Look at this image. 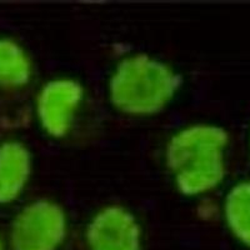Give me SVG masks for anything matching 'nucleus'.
Masks as SVG:
<instances>
[{
  "instance_id": "obj_3",
  "label": "nucleus",
  "mask_w": 250,
  "mask_h": 250,
  "mask_svg": "<svg viewBox=\"0 0 250 250\" xmlns=\"http://www.w3.org/2000/svg\"><path fill=\"white\" fill-rule=\"evenodd\" d=\"M68 234V218L51 200L30 203L18 213L10 229L12 250H58Z\"/></svg>"
},
{
  "instance_id": "obj_6",
  "label": "nucleus",
  "mask_w": 250,
  "mask_h": 250,
  "mask_svg": "<svg viewBox=\"0 0 250 250\" xmlns=\"http://www.w3.org/2000/svg\"><path fill=\"white\" fill-rule=\"evenodd\" d=\"M31 174V154L19 140L0 144V205L15 202Z\"/></svg>"
},
{
  "instance_id": "obj_1",
  "label": "nucleus",
  "mask_w": 250,
  "mask_h": 250,
  "mask_svg": "<svg viewBox=\"0 0 250 250\" xmlns=\"http://www.w3.org/2000/svg\"><path fill=\"white\" fill-rule=\"evenodd\" d=\"M229 135L213 124H194L176 131L165 149V162L174 184L185 196L213 190L225 176Z\"/></svg>"
},
{
  "instance_id": "obj_8",
  "label": "nucleus",
  "mask_w": 250,
  "mask_h": 250,
  "mask_svg": "<svg viewBox=\"0 0 250 250\" xmlns=\"http://www.w3.org/2000/svg\"><path fill=\"white\" fill-rule=\"evenodd\" d=\"M224 215L233 235L250 248V180L238 183L229 190Z\"/></svg>"
},
{
  "instance_id": "obj_4",
  "label": "nucleus",
  "mask_w": 250,
  "mask_h": 250,
  "mask_svg": "<svg viewBox=\"0 0 250 250\" xmlns=\"http://www.w3.org/2000/svg\"><path fill=\"white\" fill-rule=\"evenodd\" d=\"M83 98L84 89L74 79L59 78L44 84L37 99V115L42 129L57 139L65 137Z\"/></svg>"
},
{
  "instance_id": "obj_2",
  "label": "nucleus",
  "mask_w": 250,
  "mask_h": 250,
  "mask_svg": "<svg viewBox=\"0 0 250 250\" xmlns=\"http://www.w3.org/2000/svg\"><path fill=\"white\" fill-rule=\"evenodd\" d=\"M180 75L167 62L146 54L119 62L109 82L110 102L119 111L148 117L168 105L180 88Z\"/></svg>"
},
{
  "instance_id": "obj_5",
  "label": "nucleus",
  "mask_w": 250,
  "mask_h": 250,
  "mask_svg": "<svg viewBox=\"0 0 250 250\" xmlns=\"http://www.w3.org/2000/svg\"><path fill=\"white\" fill-rule=\"evenodd\" d=\"M90 250H142V229L125 208H103L90 220L85 233Z\"/></svg>"
},
{
  "instance_id": "obj_7",
  "label": "nucleus",
  "mask_w": 250,
  "mask_h": 250,
  "mask_svg": "<svg viewBox=\"0 0 250 250\" xmlns=\"http://www.w3.org/2000/svg\"><path fill=\"white\" fill-rule=\"evenodd\" d=\"M31 74L33 66L26 51L14 40L0 38V86H25Z\"/></svg>"
},
{
  "instance_id": "obj_9",
  "label": "nucleus",
  "mask_w": 250,
  "mask_h": 250,
  "mask_svg": "<svg viewBox=\"0 0 250 250\" xmlns=\"http://www.w3.org/2000/svg\"><path fill=\"white\" fill-rule=\"evenodd\" d=\"M0 250H4V243H3V239L0 236Z\"/></svg>"
}]
</instances>
